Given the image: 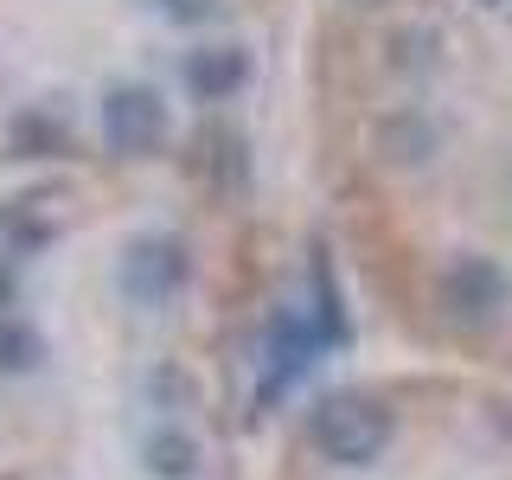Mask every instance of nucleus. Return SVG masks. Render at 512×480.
I'll return each instance as SVG.
<instances>
[{
	"mask_svg": "<svg viewBox=\"0 0 512 480\" xmlns=\"http://www.w3.org/2000/svg\"><path fill=\"white\" fill-rule=\"evenodd\" d=\"M263 480H512V378L416 352L333 378L282 423Z\"/></svg>",
	"mask_w": 512,
	"mask_h": 480,
	"instance_id": "20e7f679",
	"label": "nucleus"
},
{
	"mask_svg": "<svg viewBox=\"0 0 512 480\" xmlns=\"http://www.w3.org/2000/svg\"><path fill=\"white\" fill-rule=\"evenodd\" d=\"M308 160L384 333L512 378V0H320Z\"/></svg>",
	"mask_w": 512,
	"mask_h": 480,
	"instance_id": "f03ea898",
	"label": "nucleus"
},
{
	"mask_svg": "<svg viewBox=\"0 0 512 480\" xmlns=\"http://www.w3.org/2000/svg\"><path fill=\"white\" fill-rule=\"evenodd\" d=\"M231 173H32L0 205V480H263Z\"/></svg>",
	"mask_w": 512,
	"mask_h": 480,
	"instance_id": "f257e3e1",
	"label": "nucleus"
},
{
	"mask_svg": "<svg viewBox=\"0 0 512 480\" xmlns=\"http://www.w3.org/2000/svg\"><path fill=\"white\" fill-rule=\"evenodd\" d=\"M276 0H0V160L231 173Z\"/></svg>",
	"mask_w": 512,
	"mask_h": 480,
	"instance_id": "7ed1b4c3",
	"label": "nucleus"
}]
</instances>
